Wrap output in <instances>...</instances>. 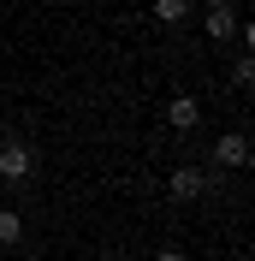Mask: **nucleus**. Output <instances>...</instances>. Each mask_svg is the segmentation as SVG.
<instances>
[{
	"mask_svg": "<svg viewBox=\"0 0 255 261\" xmlns=\"http://www.w3.org/2000/svg\"><path fill=\"white\" fill-rule=\"evenodd\" d=\"M232 83H238V89H249V83H255V60H249V54H238V65H232Z\"/></svg>",
	"mask_w": 255,
	"mask_h": 261,
	"instance_id": "8",
	"label": "nucleus"
},
{
	"mask_svg": "<svg viewBox=\"0 0 255 261\" xmlns=\"http://www.w3.org/2000/svg\"><path fill=\"white\" fill-rule=\"evenodd\" d=\"M238 6H232V0H208V18H202V30L214 36V42H225V36H238Z\"/></svg>",
	"mask_w": 255,
	"mask_h": 261,
	"instance_id": "4",
	"label": "nucleus"
},
{
	"mask_svg": "<svg viewBox=\"0 0 255 261\" xmlns=\"http://www.w3.org/2000/svg\"><path fill=\"white\" fill-rule=\"evenodd\" d=\"M18 244H24V214L0 208V249H18Z\"/></svg>",
	"mask_w": 255,
	"mask_h": 261,
	"instance_id": "7",
	"label": "nucleus"
},
{
	"mask_svg": "<svg viewBox=\"0 0 255 261\" xmlns=\"http://www.w3.org/2000/svg\"><path fill=\"white\" fill-rule=\"evenodd\" d=\"M196 119H202V101H196V95H172V101H166V125H172L178 137L196 130Z\"/></svg>",
	"mask_w": 255,
	"mask_h": 261,
	"instance_id": "5",
	"label": "nucleus"
},
{
	"mask_svg": "<svg viewBox=\"0 0 255 261\" xmlns=\"http://www.w3.org/2000/svg\"><path fill=\"white\" fill-rule=\"evenodd\" d=\"M0 178L6 184H30L36 178V148L24 137H0Z\"/></svg>",
	"mask_w": 255,
	"mask_h": 261,
	"instance_id": "1",
	"label": "nucleus"
},
{
	"mask_svg": "<svg viewBox=\"0 0 255 261\" xmlns=\"http://www.w3.org/2000/svg\"><path fill=\"white\" fill-rule=\"evenodd\" d=\"M0 261H12V255H0Z\"/></svg>",
	"mask_w": 255,
	"mask_h": 261,
	"instance_id": "10",
	"label": "nucleus"
},
{
	"mask_svg": "<svg viewBox=\"0 0 255 261\" xmlns=\"http://www.w3.org/2000/svg\"><path fill=\"white\" fill-rule=\"evenodd\" d=\"M155 261H190V255H184V249H160Z\"/></svg>",
	"mask_w": 255,
	"mask_h": 261,
	"instance_id": "9",
	"label": "nucleus"
},
{
	"mask_svg": "<svg viewBox=\"0 0 255 261\" xmlns=\"http://www.w3.org/2000/svg\"><path fill=\"white\" fill-rule=\"evenodd\" d=\"M208 161L225 166V172H243V166H249V137H243V130H220L214 148H208Z\"/></svg>",
	"mask_w": 255,
	"mask_h": 261,
	"instance_id": "2",
	"label": "nucleus"
},
{
	"mask_svg": "<svg viewBox=\"0 0 255 261\" xmlns=\"http://www.w3.org/2000/svg\"><path fill=\"white\" fill-rule=\"evenodd\" d=\"M148 12H155L166 30H178V24H190V12H196V6H190V0H155Z\"/></svg>",
	"mask_w": 255,
	"mask_h": 261,
	"instance_id": "6",
	"label": "nucleus"
},
{
	"mask_svg": "<svg viewBox=\"0 0 255 261\" xmlns=\"http://www.w3.org/2000/svg\"><path fill=\"white\" fill-rule=\"evenodd\" d=\"M166 196H172V202H202V196H208V172H202V166H172Z\"/></svg>",
	"mask_w": 255,
	"mask_h": 261,
	"instance_id": "3",
	"label": "nucleus"
}]
</instances>
